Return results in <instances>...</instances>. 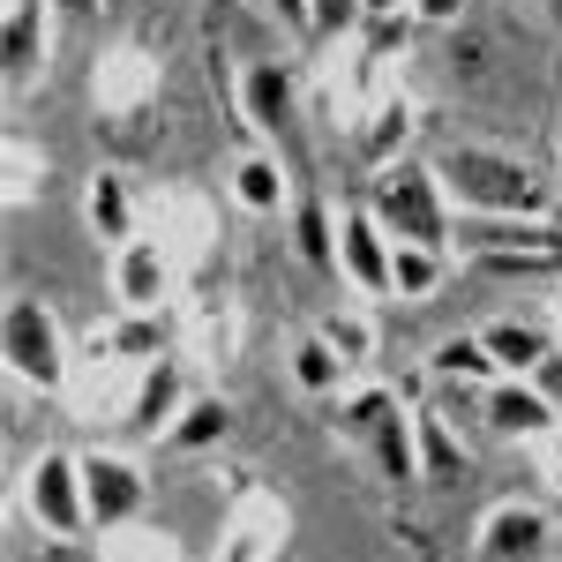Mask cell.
<instances>
[{
  "instance_id": "obj_21",
  "label": "cell",
  "mask_w": 562,
  "mask_h": 562,
  "mask_svg": "<svg viewBox=\"0 0 562 562\" xmlns=\"http://www.w3.org/2000/svg\"><path fill=\"white\" fill-rule=\"evenodd\" d=\"M233 352H240V315H233V301H217V293L188 301V360L195 368H225Z\"/></svg>"
},
{
  "instance_id": "obj_35",
  "label": "cell",
  "mask_w": 562,
  "mask_h": 562,
  "mask_svg": "<svg viewBox=\"0 0 562 562\" xmlns=\"http://www.w3.org/2000/svg\"><path fill=\"white\" fill-rule=\"evenodd\" d=\"M465 8L473 0H413V23H435L442 31V23H465Z\"/></svg>"
},
{
  "instance_id": "obj_13",
  "label": "cell",
  "mask_w": 562,
  "mask_h": 562,
  "mask_svg": "<svg viewBox=\"0 0 562 562\" xmlns=\"http://www.w3.org/2000/svg\"><path fill=\"white\" fill-rule=\"evenodd\" d=\"M285 540H293V510L270 487H240L225 510V555L217 562H278Z\"/></svg>"
},
{
  "instance_id": "obj_42",
  "label": "cell",
  "mask_w": 562,
  "mask_h": 562,
  "mask_svg": "<svg viewBox=\"0 0 562 562\" xmlns=\"http://www.w3.org/2000/svg\"><path fill=\"white\" fill-rule=\"evenodd\" d=\"M555 158H562V135H555Z\"/></svg>"
},
{
  "instance_id": "obj_37",
  "label": "cell",
  "mask_w": 562,
  "mask_h": 562,
  "mask_svg": "<svg viewBox=\"0 0 562 562\" xmlns=\"http://www.w3.org/2000/svg\"><path fill=\"white\" fill-rule=\"evenodd\" d=\"M270 8L285 15V31H301V38H307V8H315V0H270Z\"/></svg>"
},
{
  "instance_id": "obj_40",
  "label": "cell",
  "mask_w": 562,
  "mask_h": 562,
  "mask_svg": "<svg viewBox=\"0 0 562 562\" xmlns=\"http://www.w3.org/2000/svg\"><path fill=\"white\" fill-rule=\"evenodd\" d=\"M532 8H540V15H555V23H562V0H532Z\"/></svg>"
},
{
  "instance_id": "obj_8",
  "label": "cell",
  "mask_w": 562,
  "mask_h": 562,
  "mask_svg": "<svg viewBox=\"0 0 562 562\" xmlns=\"http://www.w3.org/2000/svg\"><path fill=\"white\" fill-rule=\"evenodd\" d=\"M0 68L15 105L53 76V0H0Z\"/></svg>"
},
{
  "instance_id": "obj_20",
  "label": "cell",
  "mask_w": 562,
  "mask_h": 562,
  "mask_svg": "<svg viewBox=\"0 0 562 562\" xmlns=\"http://www.w3.org/2000/svg\"><path fill=\"white\" fill-rule=\"evenodd\" d=\"M413 435H420V480H428V487L473 480V450L458 442V428H450L435 405H413Z\"/></svg>"
},
{
  "instance_id": "obj_41",
  "label": "cell",
  "mask_w": 562,
  "mask_h": 562,
  "mask_svg": "<svg viewBox=\"0 0 562 562\" xmlns=\"http://www.w3.org/2000/svg\"><path fill=\"white\" fill-rule=\"evenodd\" d=\"M555 338H562V293H555Z\"/></svg>"
},
{
  "instance_id": "obj_5",
  "label": "cell",
  "mask_w": 562,
  "mask_h": 562,
  "mask_svg": "<svg viewBox=\"0 0 562 562\" xmlns=\"http://www.w3.org/2000/svg\"><path fill=\"white\" fill-rule=\"evenodd\" d=\"M15 510H23V525H38L45 540H98L90 495H83V450H38L15 473Z\"/></svg>"
},
{
  "instance_id": "obj_43",
  "label": "cell",
  "mask_w": 562,
  "mask_h": 562,
  "mask_svg": "<svg viewBox=\"0 0 562 562\" xmlns=\"http://www.w3.org/2000/svg\"><path fill=\"white\" fill-rule=\"evenodd\" d=\"M105 8H121V0H105Z\"/></svg>"
},
{
  "instance_id": "obj_1",
  "label": "cell",
  "mask_w": 562,
  "mask_h": 562,
  "mask_svg": "<svg viewBox=\"0 0 562 562\" xmlns=\"http://www.w3.org/2000/svg\"><path fill=\"white\" fill-rule=\"evenodd\" d=\"M435 173L450 188L458 217H555V180L540 158L510 143H442Z\"/></svg>"
},
{
  "instance_id": "obj_30",
  "label": "cell",
  "mask_w": 562,
  "mask_h": 562,
  "mask_svg": "<svg viewBox=\"0 0 562 562\" xmlns=\"http://www.w3.org/2000/svg\"><path fill=\"white\" fill-rule=\"evenodd\" d=\"M315 330H323V338L338 346V360H346L352 375H360V368H375V346H383V330H375V315H368V307H360V301L330 307V315H323Z\"/></svg>"
},
{
  "instance_id": "obj_15",
  "label": "cell",
  "mask_w": 562,
  "mask_h": 562,
  "mask_svg": "<svg viewBox=\"0 0 562 562\" xmlns=\"http://www.w3.org/2000/svg\"><path fill=\"white\" fill-rule=\"evenodd\" d=\"M180 293V262L166 256L158 233H135L128 248H113V301L121 307H166Z\"/></svg>"
},
{
  "instance_id": "obj_28",
  "label": "cell",
  "mask_w": 562,
  "mask_h": 562,
  "mask_svg": "<svg viewBox=\"0 0 562 562\" xmlns=\"http://www.w3.org/2000/svg\"><path fill=\"white\" fill-rule=\"evenodd\" d=\"M98 562H188V548H180V532H166V525H113V532H98Z\"/></svg>"
},
{
  "instance_id": "obj_7",
  "label": "cell",
  "mask_w": 562,
  "mask_h": 562,
  "mask_svg": "<svg viewBox=\"0 0 562 562\" xmlns=\"http://www.w3.org/2000/svg\"><path fill=\"white\" fill-rule=\"evenodd\" d=\"M233 105H240V121H248V135L262 150L285 143L301 128V76H293V60H248L233 76Z\"/></svg>"
},
{
  "instance_id": "obj_23",
  "label": "cell",
  "mask_w": 562,
  "mask_h": 562,
  "mask_svg": "<svg viewBox=\"0 0 562 562\" xmlns=\"http://www.w3.org/2000/svg\"><path fill=\"white\" fill-rule=\"evenodd\" d=\"M158 240H166V256L180 262V278H188V262L211 256V211L195 203V195H158Z\"/></svg>"
},
{
  "instance_id": "obj_14",
  "label": "cell",
  "mask_w": 562,
  "mask_h": 562,
  "mask_svg": "<svg viewBox=\"0 0 562 562\" xmlns=\"http://www.w3.org/2000/svg\"><path fill=\"white\" fill-rule=\"evenodd\" d=\"M135 383H143V368H135V360H113V352L90 346L83 360H76V375H68L60 397H68V413H76V420H128Z\"/></svg>"
},
{
  "instance_id": "obj_33",
  "label": "cell",
  "mask_w": 562,
  "mask_h": 562,
  "mask_svg": "<svg viewBox=\"0 0 562 562\" xmlns=\"http://www.w3.org/2000/svg\"><path fill=\"white\" fill-rule=\"evenodd\" d=\"M360 23H368V0H315V8H307V38L315 45L360 38Z\"/></svg>"
},
{
  "instance_id": "obj_6",
  "label": "cell",
  "mask_w": 562,
  "mask_h": 562,
  "mask_svg": "<svg viewBox=\"0 0 562 562\" xmlns=\"http://www.w3.org/2000/svg\"><path fill=\"white\" fill-rule=\"evenodd\" d=\"M158 90H166V76H158V60H150V45H105L98 53V68H90V105H98V128H143L150 121V105H158Z\"/></svg>"
},
{
  "instance_id": "obj_11",
  "label": "cell",
  "mask_w": 562,
  "mask_h": 562,
  "mask_svg": "<svg viewBox=\"0 0 562 562\" xmlns=\"http://www.w3.org/2000/svg\"><path fill=\"white\" fill-rule=\"evenodd\" d=\"M390 256L397 240L383 233V217L368 203H338V278L360 301H390Z\"/></svg>"
},
{
  "instance_id": "obj_24",
  "label": "cell",
  "mask_w": 562,
  "mask_h": 562,
  "mask_svg": "<svg viewBox=\"0 0 562 562\" xmlns=\"http://www.w3.org/2000/svg\"><path fill=\"white\" fill-rule=\"evenodd\" d=\"M450 285V248H420V240H397V256H390V301L420 307L435 301Z\"/></svg>"
},
{
  "instance_id": "obj_36",
  "label": "cell",
  "mask_w": 562,
  "mask_h": 562,
  "mask_svg": "<svg viewBox=\"0 0 562 562\" xmlns=\"http://www.w3.org/2000/svg\"><path fill=\"white\" fill-rule=\"evenodd\" d=\"M532 383H540V390H548V397H555V405H562V346L548 352L540 368H532Z\"/></svg>"
},
{
  "instance_id": "obj_25",
  "label": "cell",
  "mask_w": 562,
  "mask_h": 562,
  "mask_svg": "<svg viewBox=\"0 0 562 562\" xmlns=\"http://www.w3.org/2000/svg\"><path fill=\"white\" fill-rule=\"evenodd\" d=\"M428 375L450 390H487L503 368H495V352H487V338L480 330H458V338H442V346L428 352Z\"/></svg>"
},
{
  "instance_id": "obj_4",
  "label": "cell",
  "mask_w": 562,
  "mask_h": 562,
  "mask_svg": "<svg viewBox=\"0 0 562 562\" xmlns=\"http://www.w3.org/2000/svg\"><path fill=\"white\" fill-rule=\"evenodd\" d=\"M338 435L360 442L368 458H375V473L390 487H405V480H420V435H413V405L383 383H360L346 390V405H338Z\"/></svg>"
},
{
  "instance_id": "obj_17",
  "label": "cell",
  "mask_w": 562,
  "mask_h": 562,
  "mask_svg": "<svg viewBox=\"0 0 562 562\" xmlns=\"http://www.w3.org/2000/svg\"><path fill=\"white\" fill-rule=\"evenodd\" d=\"M83 225L98 248H128L135 233H143V211H135V188L121 166H98V173L83 180Z\"/></svg>"
},
{
  "instance_id": "obj_18",
  "label": "cell",
  "mask_w": 562,
  "mask_h": 562,
  "mask_svg": "<svg viewBox=\"0 0 562 562\" xmlns=\"http://www.w3.org/2000/svg\"><path fill=\"white\" fill-rule=\"evenodd\" d=\"M225 195L248 217H285L293 211V180H285V166H278L270 150H240L233 173H225Z\"/></svg>"
},
{
  "instance_id": "obj_26",
  "label": "cell",
  "mask_w": 562,
  "mask_h": 562,
  "mask_svg": "<svg viewBox=\"0 0 562 562\" xmlns=\"http://www.w3.org/2000/svg\"><path fill=\"white\" fill-rule=\"evenodd\" d=\"M225 435H233V405H225L217 390H195V397L180 405V420L166 428V450H188V458H195V450H217Z\"/></svg>"
},
{
  "instance_id": "obj_12",
  "label": "cell",
  "mask_w": 562,
  "mask_h": 562,
  "mask_svg": "<svg viewBox=\"0 0 562 562\" xmlns=\"http://www.w3.org/2000/svg\"><path fill=\"white\" fill-rule=\"evenodd\" d=\"M480 397V420H487V435L495 442H518V450H532L540 435L562 420V405L548 397V390L532 383V375H495L487 390H473Z\"/></svg>"
},
{
  "instance_id": "obj_3",
  "label": "cell",
  "mask_w": 562,
  "mask_h": 562,
  "mask_svg": "<svg viewBox=\"0 0 562 562\" xmlns=\"http://www.w3.org/2000/svg\"><path fill=\"white\" fill-rule=\"evenodd\" d=\"M0 360H8V383L31 390V397H60L76 375V352H68V323L60 307L38 293H8L0 315Z\"/></svg>"
},
{
  "instance_id": "obj_31",
  "label": "cell",
  "mask_w": 562,
  "mask_h": 562,
  "mask_svg": "<svg viewBox=\"0 0 562 562\" xmlns=\"http://www.w3.org/2000/svg\"><path fill=\"white\" fill-rule=\"evenodd\" d=\"M480 338H487V352H495L503 375H532V368L555 352V330H540V323H487Z\"/></svg>"
},
{
  "instance_id": "obj_10",
  "label": "cell",
  "mask_w": 562,
  "mask_h": 562,
  "mask_svg": "<svg viewBox=\"0 0 562 562\" xmlns=\"http://www.w3.org/2000/svg\"><path fill=\"white\" fill-rule=\"evenodd\" d=\"M83 495H90V525L113 532V525H135L150 510V473L135 450H83Z\"/></svg>"
},
{
  "instance_id": "obj_27",
  "label": "cell",
  "mask_w": 562,
  "mask_h": 562,
  "mask_svg": "<svg viewBox=\"0 0 562 562\" xmlns=\"http://www.w3.org/2000/svg\"><path fill=\"white\" fill-rule=\"evenodd\" d=\"M285 375H293V390H307V397H346V383H352V368L338 360V346H330L323 330H307L301 346H293Z\"/></svg>"
},
{
  "instance_id": "obj_39",
  "label": "cell",
  "mask_w": 562,
  "mask_h": 562,
  "mask_svg": "<svg viewBox=\"0 0 562 562\" xmlns=\"http://www.w3.org/2000/svg\"><path fill=\"white\" fill-rule=\"evenodd\" d=\"M368 15H413V0H368Z\"/></svg>"
},
{
  "instance_id": "obj_34",
  "label": "cell",
  "mask_w": 562,
  "mask_h": 562,
  "mask_svg": "<svg viewBox=\"0 0 562 562\" xmlns=\"http://www.w3.org/2000/svg\"><path fill=\"white\" fill-rule=\"evenodd\" d=\"M532 480H540L548 495H562V420L540 435V442H532Z\"/></svg>"
},
{
  "instance_id": "obj_19",
  "label": "cell",
  "mask_w": 562,
  "mask_h": 562,
  "mask_svg": "<svg viewBox=\"0 0 562 562\" xmlns=\"http://www.w3.org/2000/svg\"><path fill=\"white\" fill-rule=\"evenodd\" d=\"M166 338H173L166 307H121L113 323H98V330H90V346H98V352H113V360H135V368L166 360Z\"/></svg>"
},
{
  "instance_id": "obj_16",
  "label": "cell",
  "mask_w": 562,
  "mask_h": 562,
  "mask_svg": "<svg viewBox=\"0 0 562 562\" xmlns=\"http://www.w3.org/2000/svg\"><path fill=\"white\" fill-rule=\"evenodd\" d=\"M195 390H188V360H150L143 368V383H135V405L121 428L143 435V442H166V428L180 420V405H188Z\"/></svg>"
},
{
  "instance_id": "obj_29",
  "label": "cell",
  "mask_w": 562,
  "mask_h": 562,
  "mask_svg": "<svg viewBox=\"0 0 562 562\" xmlns=\"http://www.w3.org/2000/svg\"><path fill=\"white\" fill-rule=\"evenodd\" d=\"M293 256L338 278V203H293Z\"/></svg>"
},
{
  "instance_id": "obj_22",
  "label": "cell",
  "mask_w": 562,
  "mask_h": 562,
  "mask_svg": "<svg viewBox=\"0 0 562 562\" xmlns=\"http://www.w3.org/2000/svg\"><path fill=\"white\" fill-rule=\"evenodd\" d=\"M405 135H413V98H405V90H383V98L360 113L352 143H360L368 166H390V158H405Z\"/></svg>"
},
{
  "instance_id": "obj_2",
  "label": "cell",
  "mask_w": 562,
  "mask_h": 562,
  "mask_svg": "<svg viewBox=\"0 0 562 562\" xmlns=\"http://www.w3.org/2000/svg\"><path fill=\"white\" fill-rule=\"evenodd\" d=\"M368 211L383 217L390 240H420V248H450L458 256V203L435 173V158H390L368 180Z\"/></svg>"
},
{
  "instance_id": "obj_32",
  "label": "cell",
  "mask_w": 562,
  "mask_h": 562,
  "mask_svg": "<svg viewBox=\"0 0 562 562\" xmlns=\"http://www.w3.org/2000/svg\"><path fill=\"white\" fill-rule=\"evenodd\" d=\"M0 173H8V203L23 211V203H38V188H45V173H53V158H45V150H38V143H31L23 128H8Z\"/></svg>"
},
{
  "instance_id": "obj_9",
  "label": "cell",
  "mask_w": 562,
  "mask_h": 562,
  "mask_svg": "<svg viewBox=\"0 0 562 562\" xmlns=\"http://www.w3.org/2000/svg\"><path fill=\"white\" fill-rule=\"evenodd\" d=\"M473 548L480 562H555V510L525 503V495H503V503L480 510Z\"/></svg>"
},
{
  "instance_id": "obj_38",
  "label": "cell",
  "mask_w": 562,
  "mask_h": 562,
  "mask_svg": "<svg viewBox=\"0 0 562 562\" xmlns=\"http://www.w3.org/2000/svg\"><path fill=\"white\" fill-rule=\"evenodd\" d=\"M53 15H105V0H53Z\"/></svg>"
}]
</instances>
